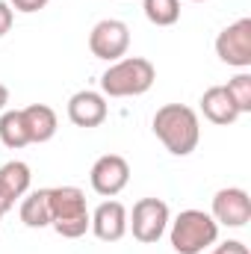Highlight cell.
Wrapping results in <instances>:
<instances>
[{
	"label": "cell",
	"mask_w": 251,
	"mask_h": 254,
	"mask_svg": "<svg viewBox=\"0 0 251 254\" xmlns=\"http://www.w3.org/2000/svg\"><path fill=\"white\" fill-rule=\"evenodd\" d=\"M127 45H130V27L119 18H104L89 33V51L107 63H116L119 57H125Z\"/></svg>",
	"instance_id": "8992f818"
},
{
	"label": "cell",
	"mask_w": 251,
	"mask_h": 254,
	"mask_svg": "<svg viewBox=\"0 0 251 254\" xmlns=\"http://www.w3.org/2000/svg\"><path fill=\"white\" fill-rule=\"evenodd\" d=\"M213 219L231 228H240L251 219V198L240 187H228L213 195Z\"/></svg>",
	"instance_id": "9c48e42d"
},
{
	"label": "cell",
	"mask_w": 251,
	"mask_h": 254,
	"mask_svg": "<svg viewBox=\"0 0 251 254\" xmlns=\"http://www.w3.org/2000/svg\"><path fill=\"white\" fill-rule=\"evenodd\" d=\"M6 104H9V89H6V86L0 83V110H3Z\"/></svg>",
	"instance_id": "7402d4cb"
},
{
	"label": "cell",
	"mask_w": 251,
	"mask_h": 254,
	"mask_svg": "<svg viewBox=\"0 0 251 254\" xmlns=\"http://www.w3.org/2000/svg\"><path fill=\"white\" fill-rule=\"evenodd\" d=\"M9 27H12V9H9V3L0 0V36H6Z\"/></svg>",
	"instance_id": "44dd1931"
},
{
	"label": "cell",
	"mask_w": 251,
	"mask_h": 254,
	"mask_svg": "<svg viewBox=\"0 0 251 254\" xmlns=\"http://www.w3.org/2000/svg\"><path fill=\"white\" fill-rule=\"evenodd\" d=\"M127 225L133 228V237L139 243H157L169 225V204L163 198H139Z\"/></svg>",
	"instance_id": "5b68a950"
},
{
	"label": "cell",
	"mask_w": 251,
	"mask_h": 254,
	"mask_svg": "<svg viewBox=\"0 0 251 254\" xmlns=\"http://www.w3.org/2000/svg\"><path fill=\"white\" fill-rule=\"evenodd\" d=\"M157 80V68L145 57H127L116 60L104 71L101 77V89L110 98H130V95H142L154 86Z\"/></svg>",
	"instance_id": "7a4b0ae2"
},
{
	"label": "cell",
	"mask_w": 251,
	"mask_h": 254,
	"mask_svg": "<svg viewBox=\"0 0 251 254\" xmlns=\"http://www.w3.org/2000/svg\"><path fill=\"white\" fill-rule=\"evenodd\" d=\"M0 139H3L9 148H24V145H30V136H27L21 110H9V113L0 116Z\"/></svg>",
	"instance_id": "2e32d148"
},
{
	"label": "cell",
	"mask_w": 251,
	"mask_h": 254,
	"mask_svg": "<svg viewBox=\"0 0 251 254\" xmlns=\"http://www.w3.org/2000/svg\"><path fill=\"white\" fill-rule=\"evenodd\" d=\"M210 254H251V252H249V246H243L240 240H228V243L216 246Z\"/></svg>",
	"instance_id": "d6986e66"
},
{
	"label": "cell",
	"mask_w": 251,
	"mask_h": 254,
	"mask_svg": "<svg viewBox=\"0 0 251 254\" xmlns=\"http://www.w3.org/2000/svg\"><path fill=\"white\" fill-rule=\"evenodd\" d=\"M216 54L219 60L237 68H249L251 65V18H240L234 24H228L219 36H216Z\"/></svg>",
	"instance_id": "52a82bcc"
},
{
	"label": "cell",
	"mask_w": 251,
	"mask_h": 254,
	"mask_svg": "<svg viewBox=\"0 0 251 254\" xmlns=\"http://www.w3.org/2000/svg\"><path fill=\"white\" fill-rule=\"evenodd\" d=\"M51 225L60 237L77 240L89 231L92 216L86 210V195L77 187H54L51 190Z\"/></svg>",
	"instance_id": "3957f363"
},
{
	"label": "cell",
	"mask_w": 251,
	"mask_h": 254,
	"mask_svg": "<svg viewBox=\"0 0 251 254\" xmlns=\"http://www.w3.org/2000/svg\"><path fill=\"white\" fill-rule=\"evenodd\" d=\"M21 116H24V127H27L30 142H48L57 133V113L48 104H30L21 110Z\"/></svg>",
	"instance_id": "5bb4252c"
},
{
	"label": "cell",
	"mask_w": 251,
	"mask_h": 254,
	"mask_svg": "<svg viewBox=\"0 0 251 254\" xmlns=\"http://www.w3.org/2000/svg\"><path fill=\"white\" fill-rule=\"evenodd\" d=\"M201 113H204L213 125H234V122L243 116L225 86H210V89L201 95Z\"/></svg>",
	"instance_id": "4fadbf2b"
},
{
	"label": "cell",
	"mask_w": 251,
	"mask_h": 254,
	"mask_svg": "<svg viewBox=\"0 0 251 254\" xmlns=\"http://www.w3.org/2000/svg\"><path fill=\"white\" fill-rule=\"evenodd\" d=\"M21 222L27 228H48L51 225V190H36L21 201Z\"/></svg>",
	"instance_id": "9a60e30c"
},
{
	"label": "cell",
	"mask_w": 251,
	"mask_h": 254,
	"mask_svg": "<svg viewBox=\"0 0 251 254\" xmlns=\"http://www.w3.org/2000/svg\"><path fill=\"white\" fill-rule=\"evenodd\" d=\"M89 228L104 243L122 240L127 231V207L122 201H104V204H98V210L92 213V225Z\"/></svg>",
	"instance_id": "8fae6325"
},
{
	"label": "cell",
	"mask_w": 251,
	"mask_h": 254,
	"mask_svg": "<svg viewBox=\"0 0 251 254\" xmlns=\"http://www.w3.org/2000/svg\"><path fill=\"white\" fill-rule=\"evenodd\" d=\"M68 119L77 127H98L107 119V101L101 92L80 89L68 98Z\"/></svg>",
	"instance_id": "30bf717a"
},
{
	"label": "cell",
	"mask_w": 251,
	"mask_h": 254,
	"mask_svg": "<svg viewBox=\"0 0 251 254\" xmlns=\"http://www.w3.org/2000/svg\"><path fill=\"white\" fill-rule=\"evenodd\" d=\"M0 219H3V213H0Z\"/></svg>",
	"instance_id": "603a6c76"
},
{
	"label": "cell",
	"mask_w": 251,
	"mask_h": 254,
	"mask_svg": "<svg viewBox=\"0 0 251 254\" xmlns=\"http://www.w3.org/2000/svg\"><path fill=\"white\" fill-rule=\"evenodd\" d=\"M12 6L21 9V12H39V9L48 6V0H12Z\"/></svg>",
	"instance_id": "ffe728a7"
},
{
	"label": "cell",
	"mask_w": 251,
	"mask_h": 254,
	"mask_svg": "<svg viewBox=\"0 0 251 254\" xmlns=\"http://www.w3.org/2000/svg\"><path fill=\"white\" fill-rule=\"evenodd\" d=\"M154 133L175 157H187L198 145L201 127H198V116H195L192 107H187V104H163L154 113Z\"/></svg>",
	"instance_id": "6da1fadb"
},
{
	"label": "cell",
	"mask_w": 251,
	"mask_h": 254,
	"mask_svg": "<svg viewBox=\"0 0 251 254\" xmlns=\"http://www.w3.org/2000/svg\"><path fill=\"white\" fill-rule=\"evenodd\" d=\"M30 187V166L21 160H12L0 166V213L15 207V198H21Z\"/></svg>",
	"instance_id": "7c38bea8"
},
{
	"label": "cell",
	"mask_w": 251,
	"mask_h": 254,
	"mask_svg": "<svg viewBox=\"0 0 251 254\" xmlns=\"http://www.w3.org/2000/svg\"><path fill=\"white\" fill-rule=\"evenodd\" d=\"M142 9H145L148 21L157 27H169L181 18V0H145Z\"/></svg>",
	"instance_id": "e0dca14e"
},
{
	"label": "cell",
	"mask_w": 251,
	"mask_h": 254,
	"mask_svg": "<svg viewBox=\"0 0 251 254\" xmlns=\"http://www.w3.org/2000/svg\"><path fill=\"white\" fill-rule=\"evenodd\" d=\"M225 89L231 92V98H234V104H237L240 113H251V74L243 71V74L231 77Z\"/></svg>",
	"instance_id": "ac0fdd59"
},
{
	"label": "cell",
	"mask_w": 251,
	"mask_h": 254,
	"mask_svg": "<svg viewBox=\"0 0 251 254\" xmlns=\"http://www.w3.org/2000/svg\"><path fill=\"white\" fill-rule=\"evenodd\" d=\"M89 178H92V190L98 192V195L113 198V195H119V192L127 187V181H130V166H127V160L122 154H104V157L95 160Z\"/></svg>",
	"instance_id": "ba28073f"
},
{
	"label": "cell",
	"mask_w": 251,
	"mask_h": 254,
	"mask_svg": "<svg viewBox=\"0 0 251 254\" xmlns=\"http://www.w3.org/2000/svg\"><path fill=\"white\" fill-rule=\"evenodd\" d=\"M219 237V222L204 210H181L172 222V246L178 254H201Z\"/></svg>",
	"instance_id": "277c9868"
}]
</instances>
